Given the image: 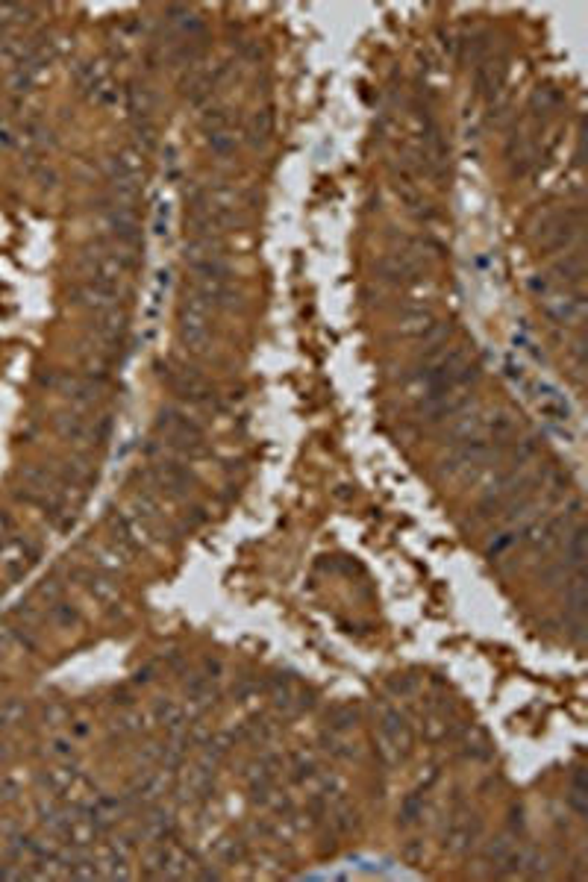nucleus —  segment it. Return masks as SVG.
Listing matches in <instances>:
<instances>
[{
    "instance_id": "obj_1",
    "label": "nucleus",
    "mask_w": 588,
    "mask_h": 882,
    "mask_svg": "<svg viewBox=\"0 0 588 882\" xmlns=\"http://www.w3.org/2000/svg\"><path fill=\"white\" fill-rule=\"evenodd\" d=\"M156 429L165 436L162 445H168L171 450H180L183 456H203L206 453V441H203V427L198 421H192L185 412L165 406L156 418Z\"/></svg>"
},
{
    "instance_id": "obj_2",
    "label": "nucleus",
    "mask_w": 588,
    "mask_h": 882,
    "mask_svg": "<svg viewBox=\"0 0 588 882\" xmlns=\"http://www.w3.org/2000/svg\"><path fill=\"white\" fill-rule=\"evenodd\" d=\"M209 315L212 309L198 298V294L185 291V300L180 306V341L189 353H203L209 347L212 330H209Z\"/></svg>"
},
{
    "instance_id": "obj_3",
    "label": "nucleus",
    "mask_w": 588,
    "mask_h": 882,
    "mask_svg": "<svg viewBox=\"0 0 588 882\" xmlns=\"http://www.w3.org/2000/svg\"><path fill=\"white\" fill-rule=\"evenodd\" d=\"M156 368H159L162 382L174 391V395H180L183 400H189V404H203V406L215 404V391L209 388V382H206L194 368L165 365V362H159Z\"/></svg>"
},
{
    "instance_id": "obj_4",
    "label": "nucleus",
    "mask_w": 588,
    "mask_h": 882,
    "mask_svg": "<svg viewBox=\"0 0 588 882\" xmlns=\"http://www.w3.org/2000/svg\"><path fill=\"white\" fill-rule=\"evenodd\" d=\"M492 441H488L486 436H474V438H465V441H456L453 450L441 459V468H438V474L441 477H456V474H462V470L468 468H477V465H483L488 456H492Z\"/></svg>"
},
{
    "instance_id": "obj_5",
    "label": "nucleus",
    "mask_w": 588,
    "mask_h": 882,
    "mask_svg": "<svg viewBox=\"0 0 588 882\" xmlns=\"http://www.w3.org/2000/svg\"><path fill=\"white\" fill-rule=\"evenodd\" d=\"M580 227H583V209H580V206H576V209L553 212V215H547V218L542 221L538 239H542V244H544L547 250H562V248H568V244L576 239Z\"/></svg>"
},
{
    "instance_id": "obj_6",
    "label": "nucleus",
    "mask_w": 588,
    "mask_h": 882,
    "mask_svg": "<svg viewBox=\"0 0 588 882\" xmlns=\"http://www.w3.org/2000/svg\"><path fill=\"white\" fill-rule=\"evenodd\" d=\"M377 739H380V753L386 756V762H400L406 756V750H409V727H406V721H404V715H400L397 709H382V718H380V732H377Z\"/></svg>"
},
{
    "instance_id": "obj_7",
    "label": "nucleus",
    "mask_w": 588,
    "mask_h": 882,
    "mask_svg": "<svg viewBox=\"0 0 588 882\" xmlns=\"http://www.w3.org/2000/svg\"><path fill=\"white\" fill-rule=\"evenodd\" d=\"M71 298L88 312H94V315H103V312L118 309V303H121V282L83 280L80 286L71 289Z\"/></svg>"
},
{
    "instance_id": "obj_8",
    "label": "nucleus",
    "mask_w": 588,
    "mask_h": 882,
    "mask_svg": "<svg viewBox=\"0 0 588 882\" xmlns=\"http://www.w3.org/2000/svg\"><path fill=\"white\" fill-rule=\"evenodd\" d=\"M106 224H110V233L115 244H121L127 250H135L142 244V224H139V212L135 206H118L112 203L106 209Z\"/></svg>"
},
{
    "instance_id": "obj_9",
    "label": "nucleus",
    "mask_w": 588,
    "mask_h": 882,
    "mask_svg": "<svg viewBox=\"0 0 588 882\" xmlns=\"http://www.w3.org/2000/svg\"><path fill=\"white\" fill-rule=\"evenodd\" d=\"M147 479H151L153 488H159L162 494H171V497H180L189 492V486L194 483L192 470L183 468L180 462H171V459H159L153 462L151 470H147Z\"/></svg>"
},
{
    "instance_id": "obj_10",
    "label": "nucleus",
    "mask_w": 588,
    "mask_h": 882,
    "mask_svg": "<svg viewBox=\"0 0 588 882\" xmlns=\"http://www.w3.org/2000/svg\"><path fill=\"white\" fill-rule=\"evenodd\" d=\"M377 268L382 274V280L397 282V286L400 282H415V280H421V271H424V257H421V253H412V250L388 253Z\"/></svg>"
},
{
    "instance_id": "obj_11",
    "label": "nucleus",
    "mask_w": 588,
    "mask_h": 882,
    "mask_svg": "<svg viewBox=\"0 0 588 882\" xmlns=\"http://www.w3.org/2000/svg\"><path fill=\"white\" fill-rule=\"evenodd\" d=\"M94 332L106 347H124L127 332H130V318L124 309H110L103 315H94Z\"/></svg>"
},
{
    "instance_id": "obj_12",
    "label": "nucleus",
    "mask_w": 588,
    "mask_h": 882,
    "mask_svg": "<svg viewBox=\"0 0 588 882\" xmlns=\"http://www.w3.org/2000/svg\"><path fill=\"white\" fill-rule=\"evenodd\" d=\"M583 277H585V259L583 253H568L565 259H559L553 268H551V277L547 282L556 289H580L583 286Z\"/></svg>"
},
{
    "instance_id": "obj_13",
    "label": "nucleus",
    "mask_w": 588,
    "mask_h": 882,
    "mask_svg": "<svg viewBox=\"0 0 588 882\" xmlns=\"http://www.w3.org/2000/svg\"><path fill=\"white\" fill-rule=\"evenodd\" d=\"M36 559V547H29L27 542H4L0 544V565L9 576L24 574Z\"/></svg>"
},
{
    "instance_id": "obj_14",
    "label": "nucleus",
    "mask_w": 588,
    "mask_h": 882,
    "mask_svg": "<svg viewBox=\"0 0 588 882\" xmlns=\"http://www.w3.org/2000/svg\"><path fill=\"white\" fill-rule=\"evenodd\" d=\"M585 556H588V538H585V527L583 524H576L571 533L565 535V562L576 568L580 571L583 562H585Z\"/></svg>"
},
{
    "instance_id": "obj_15",
    "label": "nucleus",
    "mask_w": 588,
    "mask_h": 882,
    "mask_svg": "<svg viewBox=\"0 0 588 882\" xmlns=\"http://www.w3.org/2000/svg\"><path fill=\"white\" fill-rule=\"evenodd\" d=\"M477 836H479V821H477V818L456 821V823H453V829H450V836H447V847H450V850H462V847H468Z\"/></svg>"
},
{
    "instance_id": "obj_16",
    "label": "nucleus",
    "mask_w": 588,
    "mask_h": 882,
    "mask_svg": "<svg viewBox=\"0 0 588 882\" xmlns=\"http://www.w3.org/2000/svg\"><path fill=\"white\" fill-rule=\"evenodd\" d=\"M153 715H156V721H159L162 727H168L174 735L185 727V712L176 703H171V700H159V703H156L153 706Z\"/></svg>"
},
{
    "instance_id": "obj_17",
    "label": "nucleus",
    "mask_w": 588,
    "mask_h": 882,
    "mask_svg": "<svg viewBox=\"0 0 588 882\" xmlns=\"http://www.w3.org/2000/svg\"><path fill=\"white\" fill-rule=\"evenodd\" d=\"M503 77H506V65L486 62L483 68H479L477 83H479V88H483V92L494 94V92H500V86H503Z\"/></svg>"
},
{
    "instance_id": "obj_18",
    "label": "nucleus",
    "mask_w": 588,
    "mask_h": 882,
    "mask_svg": "<svg viewBox=\"0 0 588 882\" xmlns=\"http://www.w3.org/2000/svg\"><path fill=\"white\" fill-rule=\"evenodd\" d=\"M585 797H588V794H585V773H583V768H576L574 786H571V791H568V806H571L576 815H585V812H588V800Z\"/></svg>"
},
{
    "instance_id": "obj_19",
    "label": "nucleus",
    "mask_w": 588,
    "mask_h": 882,
    "mask_svg": "<svg viewBox=\"0 0 588 882\" xmlns=\"http://www.w3.org/2000/svg\"><path fill=\"white\" fill-rule=\"evenodd\" d=\"M248 133H250V142L253 144H265V142H268V135L274 133V115H271V110H262V112L253 115Z\"/></svg>"
},
{
    "instance_id": "obj_20",
    "label": "nucleus",
    "mask_w": 588,
    "mask_h": 882,
    "mask_svg": "<svg viewBox=\"0 0 588 882\" xmlns=\"http://www.w3.org/2000/svg\"><path fill=\"white\" fill-rule=\"evenodd\" d=\"M47 756L56 762H68L74 756V741L68 739V735H53V739L47 741Z\"/></svg>"
},
{
    "instance_id": "obj_21",
    "label": "nucleus",
    "mask_w": 588,
    "mask_h": 882,
    "mask_svg": "<svg viewBox=\"0 0 588 882\" xmlns=\"http://www.w3.org/2000/svg\"><path fill=\"white\" fill-rule=\"evenodd\" d=\"M206 139H209V147L218 156H230L235 151V133L233 130H221V133H206Z\"/></svg>"
},
{
    "instance_id": "obj_22",
    "label": "nucleus",
    "mask_w": 588,
    "mask_h": 882,
    "mask_svg": "<svg viewBox=\"0 0 588 882\" xmlns=\"http://www.w3.org/2000/svg\"><path fill=\"white\" fill-rule=\"evenodd\" d=\"M433 327V315L424 309H418V312H406L404 315V332H424Z\"/></svg>"
},
{
    "instance_id": "obj_23",
    "label": "nucleus",
    "mask_w": 588,
    "mask_h": 882,
    "mask_svg": "<svg viewBox=\"0 0 588 882\" xmlns=\"http://www.w3.org/2000/svg\"><path fill=\"white\" fill-rule=\"evenodd\" d=\"M51 615H53V621H56L59 626H74L77 621H80V612L71 609V606H68V603H59V600L51 606Z\"/></svg>"
},
{
    "instance_id": "obj_24",
    "label": "nucleus",
    "mask_w": 588,
    "mask_h": 882,
    "mask_svg": "<svg viewBox=\"0 0 588 882\" xmlns=\"http://www.w3.org/2000/svg\"><path fill=\"white\" fill-rule=\"evenodd\" d=\"M353 721H356V712L353 709H336L332 712V727L336 730H347Z\"/></svg>"
},
{
    "instance_id": "obj_25",
    "label": "nucleus",
    "mask_w": 588,
    "mask_h": 882,
    "mask_svg": "<svg viewBox=\"0 0 588 882\" xmlns=\"http://www.w3.org/2000/svg\"><path fill=\"white\" fill-rule=\"evenodd\" d=\"M421 812H424V806H421V803H418L415 797H412V800H406V806H404V815H400V818H404V823H415Z\"/></svg>"
}]
</instances>
